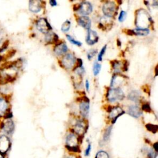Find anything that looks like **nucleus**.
I'll return each instance as SVG.
<instances>
[{
    "label": "nucleus",
    "mask_w": 158,
    "mask_h": 158,
    "mask_svg": "<svg viewBox=\"0 0 158 158\" xmlns=\"http://www.w3.org/2000/svg\"><path fill=\"white\" fill-rule=\"evenodd\" d=\"M124 96L125 95L123 91L119 88L110 89L107 94L108 101L111 102L122 101L124 98Z\"/></svg>",
    "instance_id": "obj_1"
},
{
    "label": "nucleus",
    "mask_w": 158,
    "mask_h": 158,
    "mask_svg": "<svg viewBox=\"0 0 158 158\" xmlns=\"http://www.w3.org/2000/svg\"><path fill=\"white\" fill-rule=\"evenodd\" d=\"M66 148L70 151L78 152L79 148L78 147V139L74 134H69L66 138Z\"/></svg>",
    "instance_id": "obj_2"
},
{
    "label": "nucleus",
    "mask_w": 158,
    "mask_h": 158,
    "mask_svg": "<svg viewBox=\"0 0 158 158\" xmlns=\"http://www.w3.org/2000/svg\"><path fill=\"white\" fill-rule=\"evenodd\" d=\"M116 6L112 1L106 2L102 6L103 13L107 17H112L116 13Z\"/></svg>",
    "instance_id": "obj_3"
},
{
    "label": "nucleus",
    "mask_w": 158,
    "mask_h": 158,
    "mask_svg": "<svg viewBox=\"0 0 158 158\" xmlns=\"http://www.w3.org/2000/svg\"><path fill=\"white\" fill-rule=\"evenodd\" d=\"M36 28L40 32L47 34L52 29L50 24L45 18H41L36 22Z\"/></svg>",
    "instance_id": "obj_4"
},
{
    "label": "nucleus",
    "mask_w": 158,
    "mask_h": 158,
    "mask_svg": "<svg viewBox=\"0 0 158 158\" xmlns=\"http://www.w3.org/2000/svg\"><path fill=\"white\" fill-rule=\"evenodd\" d=\"M76 62V59L72 54L69 53L67 54L64 56L62 60V64L63 65L64 68L66 69H72L75 65Z\"/></svg>",
    "instance_id": "obj_5"
},
{
    "label": "nucleus",
    "mask_w": 158,
    "mask_h": 158,
    "mask_svg": "<svg viewBox=\"0 0 158 158\" xmlns=\"http://www.w3.org/2000/svg\"><path fill=\"white\" fill-rule=\"evenodd\" d=\"M11 147V142L8 137L3 135L0 137V153L4 154Z\"/></svg>",
    "instance_id": "obj_6"
},
{
    "label": "nucleus",
    "mask_w": 158,
    "mask_h": 158,
    "mask_svg": "<svg viewBox=\"0 0 158 158\" xmlns=\"http://www.w3.org/2000/svg\"><path fill=\"white\" fill-rule=\"evenodd\" d=\"M99 37L96 31L91 29L88 30L87 36L86 37V42L89 45H93L98 42Z\"/></svg>",
    "instance_id": "obj_7"
},
{
    "label": "nucleus",
    "mask_w": 158,
    "mask_h": 158,
    "mask_svg": "<svg viewBox=\"0 0 158 158\" xmlns=\"http://www.w3.org/2000/svg\"><path fill=\"white\" fill-rule=\"evenodd\" d=\"M78 10L81 14L86 16V15H88L92 13L93 11V6L92 4L89 2H83L80 5V8H79Z\"/></svg>",
    "instance_id": "obj_8"
},
{
    "label": "nucleus",
    "mask_w": 158,
    "mask_h": 158,
    "mask_svg": "<svg viewBox=\"0 0 158 158\" xmlns=\"http://www.w3.org/2000/svg\"><path fill=\"white\" fill-rule=\"evenodd\" d=\"M90 110V101L88 99L83 101L80 104V114L83 117H87Z\"/></svg>",
    "instance_id": "obj_9"
},
{
    "label": "nucleus",
    "mask_w": 158,
    "mask_h": 158,
    "mask_svg": "<svg viewBox=\"0 0 158 158\" xmlns=\"http://www.w3.org/2000/svg\"><path fill=\"white\" fill-rule=\"evenodd\" d=\"M124 114V111H123L122 109L119 107H115L112 109L111 111L109 113V117L113 119L112 123H114L115 122V120H117V119Z\"/></svg>",
    "instance_id": "obj_10"
},
{
    "label": "nucleus",
    "mask_w": 158,
    "mask_h": 158,
    "mask_svg": "<svg viewBox=\"0 0 158 158\" xmlns=\"http://www.w3.org/2000/svg\"><path fill=\"white\" fill-rule=\"evenodd\" d=\"M41 2L40 1H30L29 10L34 13H37L41 9Z\"/></svg>",
    "instance_id": "obj_11"
},
{
    "label": "nucleus",
    "mask_w": 158,
    "mask_h": 158,
    "mask_svg": "<svg viewBox=\"0 0 158 158\" xmlns=\"http://www.w3.org/2000/svg\"><path fill=\"white\" fill-rule=\"evenodd\" d=\"M78 24L83 28L89 30L92 25V21L88 17L83 16L78 19Z\"/></svg>",
    "instance_id": "obj_12"
},
{
    "label": "nucleus",
    "mask_w": 158,
    "mask_h": 158,
    "mask_svg": "<svg viewBox=\"0 0 158 158\" xmlns=\"http://www.w3.org/2000/svg\"><path fill=\"white\" fill-rule=\"evenodd\" d=\"M128 113L132 117L135 118L139 117L142 114L140 109L136 105L130 106L128 109Z\"/></svg>",
    "instance_id": "obj_13"
},
{
    "label": "nucleus",
    "mask_w": 158,
    "mask_h": 158,
    "mask_svg": "<svg viewBox=\"0 0 158 158\" xmlns=\"http://www.w3.org/2000/svg\"><path fill=\"white\" fill-rule=\"evenodd\" d=\"M2 129L6 133H7L8 135L12 134L14 130V125L13 121L9 120L6 123H3Z\"/></svg>",
    "instance_id": "obj_14"
},
{
    "label": "nucleus",
    "mask_w": 158,
    "mask_h": 158,
    "mask_svg": "<svg viewBox=\"0 0 158 158\" xmlns=\"http://www.w3.org/2000/svg\"><path fill=\"white\" fill-rule=\"evenodd\" d=\"M68 51V48L65 43H61V44L57 45L54 50V53H55L58 56L63 55V54H65Z\"/></svg>",
    "instance_id": "obj_15"
},
{
    "label": "nucleus",
    "mask_w": 158,
    "mask_h": 158,
    "mask_svg": "<svg viewBox=\"0 0 158 158\" xmlns=\"http://www.w3.org/2000/svg\"><path fill=\"white\" fill-rule=\"evenodd\" d=\"M85 129V124L82 120L78 121L74 127V130L78 135L83 134Z\"/></svg>",
    "instance_id": "obj_16"
},
{
    "label": "nucleus",
    "mask_w": 158,
    "mask_h": 158,
    "mask_svg": "<svg viewBox=\"0 0 158 158\" xmlns=\"http://www.w3.org/2000/svg\"><path fill=\"white\" fill-rule=\"evenodd\" d=\"M8 103L7 100L3 98H0V115L4 114L5 112L8 110Z\"/></svg>",
    "instance_id": "obj_17"
},
{
    "label": "nucleus",
    "mask_w": 158,
    "mask_h": 158,
    "mask_svg": "<svg viewBox=\"0 0 158 158\" xmlns=\"http://www.w3.org/2000/svg\"><path fill=\"white\" fill-rule=\"evenodd\" d=\"M128 98L129 100L133 102H137L139 101V98H140V93H139L138 91L137 90L132 91V92H130L128 95Z\"/></svg>",
    "instance_id": "obj_18"
},
{
    "label": "nucleus",
    "mask_w": 158,
    "mask_h": 158,
    "mask_svg": "<svg viewBox=\"0 0 158 158\" xmlns=\"http://www.w3.org/2000/svg\"><path fill=\"white\" fill-rule=\"evenodd\" d=\"M59 39L58 36L54 33H48L46 36V40L48 43H52V42H55L58 41Z\"/></svg>",
    "instance_id": "obj_19"
},
{
    "label": "nucleus",
    "mask_w": 158,
    "mask_h": 158,
    "mask_svg": "<svg viewBox=\"0 0 158 158\" xmlns=\"http://www.w3.org/2000/svg\"><path fill=\"white\" fill-rule=\"evenodd\" d=\"M149 33V30L148 28H137L135 30L134 33L139 36H146L148 35Z\"/></svg>",
    "instance_id": "obj_20"
},
{
    "label": "nucleus",
    "mask_w": 158,
    "mask_h": 158,
    "mask_svg": "<svg viewBox=\"0 0 158 158\" xmlns=\"http://www.w3.org/2000/svg\"><path fill=\"white\" fill-rule=\"evenodd\" d=\"M101 65L99 64L98 62H95L94 63L93 70V74L95 76L98 75L99 74V73L101 70Z\"/></svg>",
    "instance_id": "obj_21"
},
{
    "label": "nucleus",
    "mask_w": 158,
    "mask_h": 158,
    "mask_svg": "<svg viewBox=\"0 0 158 158\" xmlns=\"http://www.w3.org/2000/svg\"><path fill=\"white\" fill-rule=\"evenodd\" d=\"M70 28V22L68 20L63 23L61 27V30L63 32H66L69 31Z\"/></svg>",
    "instance_id": "obj_22"
},
{
    "label": "nucleus",
    "mask_w": 158,
    "mask_h": 158,
    "mask_svg": "<svg viewBox=\"0 0 158 158\" xmlns=\"http://www.w3.org/2000/svg\"><path fill=\"white\" fill-rule=\"evenodd\" d=\"M67 38L68 39V40L70 42V43L73 45H77L78 46H81L82 43H81L80 41H77L75 40L74 38H72V36L69 35H67Z\"/></svg>",
    "instance_id": "obj_23"
},
{
    "label": "nucleus",
    "mask_w": 158,
    "mask_h": 158,
    "mask_svg": "<svg viewBox=\"0 0 158 158\" xmlns=\"http://www.w3.org/2000/svg\"><path fill=\"white\" fill-rule=\"evenodd\" d=\"M146 127H147V129L149 131H150L151 132H153L154 133H156L157 131V129H158L157 125H153V124H148L146 125Z\"/></svg>",
    "instance_id": "obj_24"
},
{
    "label": "nucleus",
    "mask_w": 158,
    "mask_h": 158,
    "mask_svg": "<svg viewBox=\"0 0 158 158\" xmlns=\"http://www.w3.org/2000/svg\"><path fill=\"white\" fill-rule=\"evenodd\" d=\"M111 130H112V127L110 126L105 131V133H104V136H103V139H104L105 142H107L108 140L109 136L111 135Z\"/></svg>",
    "instance_id": "obj_25"
},
{
    "label": "nucleus",
    "mask_w": 158,
    "mask_h": 158,
    "mask_svg": "<svg viewBox=\"0 0 158 158\" xmlns=\"http://www.w3.org/2000/svg\"><path fill=\"white\" fill-rule=\"evenodd\" d=\"M95 158H109V155L106 152L104 151H101L96 154Z\"/></svg>",
    "instance_id": "obj_26"
},
{
    "label": "nucleus",
    "mask_w": 158,
    "mask_h": 158,
    "mask_svg": "<svg viewBox=\"0 0 158 158\" xmlns=\"http://www.w3.org/2000/svg\"><path fill=\"white\" fill-rule=\"evenodd\" d=\"M106 47H107V45H105V46H103L101 51L100 52V53L98 54V60H99V61H101L102 60V56H103V55H104V54L105 53V51L106 50Z\"/></svg>",
    "instance_id": "obj_27"
},
{
    "label": "nucleus",
    "mask_w": 158,
    "mask_h": 158,
    "mask_svg": "<svg viewBox=\"0 0 158 158\" xmlns=\"http://www.w3.org/2000/svg\"><path fill=\"white\" fill-rule=\"evenodd\" d=\"M126 17H127V13H126V12L124 11H122L120 12V15L119 16V22H122L123 21H124L126 19Z\"/></svg>",
    "instance_id": "obj_28"
},
{
    "label": "nucleus",
    "mask_w": 158,
    "mask_h": 158,
    "mask_svg": "<svg viewBox=\"0 0 158 158\" xmlns=\"http://www.w3.org/2000/svg\"><path fill=\"white\" fill-rule=\"evenodd\" d=\"M96 53H97V50H90L88 53V54H87L88 59L89 60H91V59H92L95 56V54Z\"/></svg>",
    "instance_id": "obj_29"
},
{
    "label": "nucleus",
    "mask_w": 158,
    "mask_h": 158,
    "mask_svg": "<svg viewBox=\"0 0 158 158\" xmlns=\"http://www.w3.org/2000/svg\"><path fill=\"white\" fill-rule=\"evenodd\" d=\"M142 109L146 112H150L151 111V109L148 104H144L142 106Z\"/></svg>",
    "instance_id": "obj_30"
},
{
    "label": "nucleus",
    "mask_w": 158,
    "mask_h": 158,
    "mask_svg": "<svg viewBox=\"0 0 158 158\" xmlns=\"http://www.w3.org/2000/svg\"><path fill=\"white\" fill-rule=\"evenodd\" d=\"M156 156L157 154L152 150H151V151L148 153V158H156Z\"/></svg>",
    "instance_id": "obj_31"
},
{
    "label": "nucleus",
    "mask_w": 158,
    "mask_h": 158,
    "mask_svg": "<svg viewBox=\"0 0 158 158\" xmlns=\"http://www.w3.org/2000/svg\"><path fill=\"white\" fill-rule=\"evenodd\" d=\"M91 148H92V147H91V144H89L87 149H86V151H85V156H89L90 153V151H91Z\"/></svg>",
    "instance_id": "obj_32"
},
{
    "label": "nucleus",
    "mask_w": 158,
    "mask_h": 158,
    "mask_svg": "<svg viewBox=\"0 0 158 158\" xmlns=\"http://www.w3.org/2000/svg\"><path fill=\"white\" fill-rule=\"evenodd\" d=\"M50 4L51 6H56L57 5V2L56 1H54V0H51V1H50Z\"/></svg>",
    "instance_id": "obj_33"
},
{
    "label": "nucleus",
    "mask_w": 158,
    "mask_h": 158,
    "mask_svg": "<svg viewBox=\"0 0 158 158\" xmlns=\"http://www.w3.org/2000/svg\"><path fill=\"white\" fill-rule=\"evenodd\" d=\"M85 85H86V88H87V90H89V87H90V84H89V82L87 80L86 82H85Z\"/></svg>",
    "instance_id": "obj_34"
},
{
    "label": "nucleus",
    "mask_w": 158,
    "mask_h": 158,
    "mask_svg": "<svg viewBox=\"0 0 158 158\" xmlns=\"http://www.w3.org/2000/svg\"><path fill=\"white\" fill-rule=\"evenodd\" d=\"M153 147H154V149H155V151H156V152H157V143H155L154 144V146H153Z\"/></svg>",
    "instance_id": "obj_35"
},
{
    "label": "nucleus",
    "mask_w": 158,
    "mask_h": 158,
    "mask_svg": "<svg viewBox=\"0 0 158 158\" xmlns=\"http://www.w3.org/2000/svg\"><path fill=\"white\" fill-rule=\"evenodd\" d=\"M0 158H4L3 153H0Z\"/></svg>",
    "instance_id": "obj_36"
},
{
    "label": "nucleus",
    "mask_w": 158,
    "mask_h": 158,
    "mask_svg": "<svg viewBox=\"0 0 158 158\" xmlns=\"http://www.w3.org/2000/svg\"><path fill=\"white\" fill-rule=\"evenodd\" d=\"M70 158H74V157H70Z\"/></svg>",
    "instance_id": "obj_37"
}]
</instances>
